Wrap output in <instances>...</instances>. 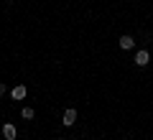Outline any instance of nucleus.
<instances>
[{"label": "nucleus", "mask_w": 153, "mask_h": 140, "mask_svg": "<svg viewBox=\"0 0 153 140\" xmlns=\"http://www.w3.org/2000/svg\"><path fill=\"white\" fill-rule=\"evenodd\" d=\"M21 115H23V120H33V115H36V112H33V107H23Z\"/></svg>", "instance_id": "6"}, {"label": "nucleus", "mask_w": 153, "mask_h": 140, "mask_svg": "<svg viewBox=\"0 0 153 140\" xmlns=\"http://www.w3.org/2000/svg\"><path fill=\"white\" fill-rule=\"evenodd\" d=\"M3 135H5V140H16V135H18V130H16V125H10V122H5V125H3Z\"/></svg>", "instance_id": "1"}, {"label": "nucleus", "mask_w": 153, "mask_h": 140, "mask_svg": "<svg viewBox=\"0 0 153 140\" xmlns=\"http://www.w3.org/2000/svg\"><path fill=\"white\" fill-rule=\"evenodd\" d=\"M0 94H5V84L3 81H0Z\"/></svg>", "instance_id": "7"}, {"label": "nucleus", "mask_w": 153, "mask_h": 140, "mask_svg": "<svg viewBox=\"0 0 153 140\" xmlns=\"http://www.w3.org/2000/svg\"><path fill=\"white\" fill-rule=\"evenodd\" d=\"M148 61H151L148 51H146V49H140V51L135 54V64H138V66H148Z\"/></svg>", "instance_id": "2"}, {"label": "nucleus", "mask_w": 153, "mask_h": 140, "mask_svg": "<svg viewBox=\"0 0 153 140\" xmlns=\"http://www.w3.org/2000/svg\"><path fill=\"white\" fill-rule=\"evenodd\" d=\"M133 46H135V41H133L130 36H123V38H120V49L128 51V49H133Z\"/></svg>", "instance_id": "5"}, {"label": "nucleus", "mask_w": 153, "mask_h": 140, "mask_svg": "<svg viewBox=\"0 0 153 140\" xmlns=\"http://www.w3.org/2000/svg\"><path fill=\"white\" fill-rule=\"evenodd\" d=\"M10 97H13V99H23V97H26V87H23V84L13 87V92H10Z\"/></svg>", "instance_id": "4"}, {"label": "nucleus", "mask_w": 153, "mask_h": 140, "mask_svg": "<svg viewBox=\"0 0 153 140\" xmlns=\"http://www.w3.org/2000/svg\"><path fill=\"white\" fill-rule=\"evenodd\" d=\"M61 120H64V125H66V127H69V125H74L76 122V110H64V117H61Z\"/></svg>", "instance_id": "3"}, {"label": "nucleus", "mask_w": 153, "mask_h": 140, "mask_svg": "<svg viewBox=\"0 0 153 140\" xmlns=\"http://www.w3.org/2000/svg\"><path fill=\"white\" fill-rule=\"evenodd\" d=\"M56 140H64V138H56Z\"/></svg>", "instance_id": "8"}]
</instances>
